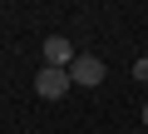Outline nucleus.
Returning a JSON list of instances; mask_svg holds the SVG:
<instances>
[{
	"label": "nucleus",
	"mask_w": 148,
	"mask_h": 134,
	"mask_svg": "<svg viewBox=\"0 0 148 134\" xmlns=\"http://www.w3.org/2000/svg\"><path fill=\"white\" fill-rule=\"evenodd\" d=\"M69 85H79V90L104 85V60H99V55H74V65H69Z\"/></svg>",
	"instance_id": "nucleus-1"
},
{
	"label": "nucleus",
	"mask_w": 148,
	"mask_h": 134,
	"mask_svg": "<svg viewBox=\"0 0 148 134\" xmlns=\"http://www.w3.org/2000/svg\"><path fill=\"white\" fill-rule=\"evenodd\" d=\"M35 94L40 99H64L69 94V70H49L45 65V70L35 75Z\"/></svg>",
	"instance_id": "nucleus-2"
},
{
	"label": "nucleus",
	"mask_w": 148,
	"mask_h": 134,
	"mask_svg": "<svg viewBox=\"0 0 148 134\" xmlns=\"http://www.w3.org/2000/svg\"><path fill=\"white\" fill-rule=\"evenodd\" d=\"M45 65H49V70H69V65H74V45L64 35H49L45 40Z\"/></svg>",
	"instance_id": "nucleus-3"
},
{
	"label": "nucleus",
	"mask_w": 148,
	"mask_h": 134,
	"mask_svg": "<svg viewBox=\"0 0 148 134\" xmlns=\"http://www.w3.org/2000/svg\"><path fill=\"white\" fill-rule=\"evenodd\" d=\"M133 80H138V85H148V55H138V60H133Z\"/></svg>",
	"instance_id": "nucleus-4"
},
{
	"label": "nucleus",
	"mask_w": 148,
	"mask_h": 134,
	"mask_svg": "<svg viewBox=\"0 0 148 134\" xmlns=\"http://www.w3.org/2000/svg\"><path fill=\"white\" fill-rule=\"evenodd\" d=\"M143 129H148V104H143Z\"/></svg>",
	"instance_id": "nucleus-5"
}]
</instances>
